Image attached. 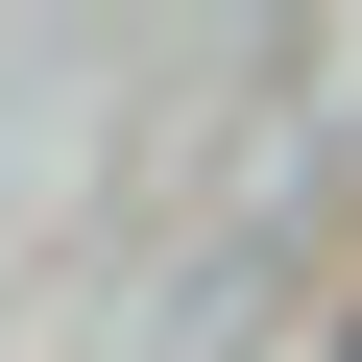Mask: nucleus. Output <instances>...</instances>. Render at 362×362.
Wrapping results in <instances>:
<instances>
[{"label":"nucleus","instance_id":"f257e3e1","mask_svg":"<svg viewBox=\"0 0 362 362\" xmlns=\"http://www.w3.org/2000/svg\"><path fill=\"white\" fill-rule=\"evenodd\" d=\"M338 362H362V338H338Z\"/></svg>","mask_w":362,"mask_h":362}]
</instances>
